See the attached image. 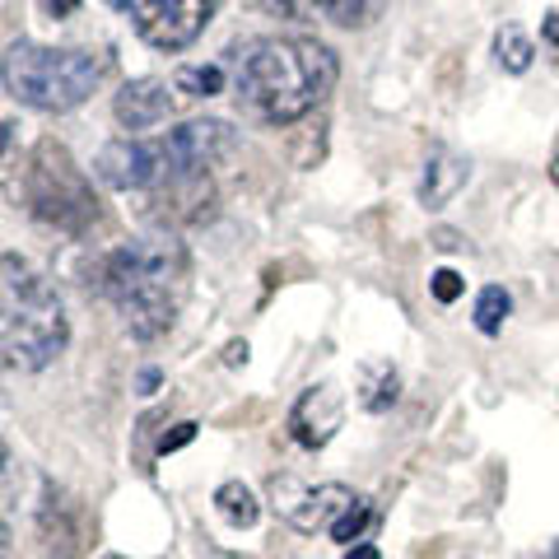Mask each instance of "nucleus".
<instances>
[{"label": "nucleus", "mask_w": 559, "mask_h": 559, "mask_svg": "<svg viewBox=\"0 0 559 559\" xmlns=\"http://www.w3.org/2000/svg\"><path fill=\"white\" fill-rule=\"evenodd\" d=\"M331 24H341V28H355V24H364L373 14V5L378 0H312Z\"/></svg>", "instance_id": "nucleus-19"}, {"label": "nucleus", "mask_w": 559, "mask_h": 559, "mask_svg": "<svg viewBox=\"0 0 559 559\" xmlns=\"http://www.w3.org/2000/svg\"><path fill=\"white\" fill-rule=\"evenodd\" d=\"M345 559H382V555H378V546H349Z\"/></svg>", "instance_id": "nucleus-28"}, {"label": "nucleus", "mask_w": 559, "mask_h": 559, "mask_svg": "<svg viewBox=\"0 0 559 559\" xmlns=\"http://www.w3.org/2000/svg\"><path fill=\"white\" fill-rule=\"evenodd\" d=\"M98 289L117 304L135 341H154L178 322L187 299V248L173 234H145L112 248L98 266Z\"/></svg>", "instance_id": "nucleus-2"}, {"label": "nucleus", "mask_w": 559, "mask_h": 559, "mask_svg": "<svg viewBox=\"0 0 559 559\" xmlns=\"http://www.w3.org/2000/svg\"><path fill=\"white\" fill-rule=\"evenodd\" d=\"M215 509L224 513V522H234V527H252V522L261 518V503L242 480H224L215 489Z\"/></svg>", "instance_id": "nucleus-16"}, {"label": "nucleus", "mask_w": 559, "mask_h": 559, "mask_svg": "<svg viewBox=\"0 0 559 559\" xmlns=\"http://www.w3.org/2000/svg\"><path fill=\"white\" fill-rule=\"evenodd\" d=\"M364 527H369V499H355V503H349V509L341 513L336 527H331V540H341V546H355Z\"/></svg>", "instance_id": "nucleus-20"}, {"label": "nucleus", "mask_w": 559, "mask_h": 559, "mask_svg": "<svg viewBox=\"0 0 559 559\" xmlns=\"http://www.w3.org/2000/svg\"><path fill=\"white\" fill-rule=\"evenodd\" d=\"M173 90L182 98H215V94H224V70L205 66V61H182L173 70Z\"/></svg>", "instance_id": "nucleus-15"}, {"label": "nucleus", "mask_w": 559, "mask_h": 559, "mask_svg": "<svg viewBox=\"0 0 559 559\" xmlns=\"http://www.w3.org/2000/svg\"><path fill=\"white\" fill-rule=\"evenodd\" d=\"M38 532L51 559H70L84 550L90 540V518H84V503L70 499L57 480L43 485V509H38Z\"/></svg>", "instance_id": "nucleus-10"}, {"label": "nucleus", "mask_w": 559, "mask_h": 559, "mask_svg": "<svg viewBox=\"0 0 559 559\" xmlns=\"http://www.w3.org/2000/svg\"><path fill=\"white\" fill-rule=\"evenodd\" d=\"M466 178H471V164L462 159V154L433 150L429 159H425V178H419V205H425V210L448 205L466 187Z\"/></svg>", "instance_id": "nucleus-13"}, {"label": "nucleus", "mask_w": 559, "mask_h": 559, "mask_svg": "<svg viewBox=\"0 0 559 559\" xmlns=\"http://www.w3.org/2000/svg\"><path fill=\"white\" fill-rule=\"evenodd\" d=\"M154 145H159V159H164V187H173V182H197L215 164L229 159L238 150V131L224 117H197L173 127Z\"/></svg>", "instance_id": "nucleus-6"}, {"label": "nucleus", "mask_w": 559, "mask_h": 559, "mask_svg": "<svg viewBox=\"0 0 559 559\" xmlns=\"http://www.w3.org/2000/svg\"><path fill=\"white\" fill-rule=\"evenodd\" d=\"M43 5L57 14V20H66V14H75V10H80V0H43Z\"/></svg>", "instance_id": "nucleus-24"}, {"label": "nucleus", "mask_w": 559, "mask_h": 559, "mask_svg": "<svg viewBox=\"0 0 559 559\" xmlns=\"http://www.w3.org/2000/svg\"><path fill=\"white\" fill-rule=\"evenodd\" d=\"M439 248H448V252H452V248H462V238H457V234H448V229H443V234H439Z\"/></svg>", "instance_id": "nucleus-29"}, {"label": "nucleus", "mask_w": 559, "mask_h": 559, "mask_svg": "<svg viewBox=\"0 0 559 559\" xmlns=\"http://www.w3.org/2000/svg\"><path fill=\"white\" fill-rule=\"evenodd\" d=\"M24 201L43 224L61 234H84L98 219V201L84 173L75 168V159L57 145V140H43L28 159V182H24Z\"/></svg>", "instance_id": "nucleus-5"}, {"label": "nucleus", "mask_w": 559, "mask_h": 559, "mask_svg": "<svg viewBox=\"0 0 559 559\" xmlns=\"http://www.w3.org/2000/svg\"><path fill=\"white\" fill-rule=\"evenodd\" d=\"M112 10L131 14L135 33L159 51H182L205 33L215 0H108Z\"/></svg>", "instance_id": "nucleus-7"}, {"label": "nucleus", "mask_w": 559, "mask_h": 559, "mask_svg": "<svg viewBox=\"0 0 559 559\" xmlns=\"http://www.w3.org/2000/svg\"><path fill=\"white\" fill-rule=\"evenodd\" d=\"M540 43H546L550 57L559 61V14H546V20H540Z\"/></svg>", "instance_id": "nucleus-23"}, {"label": "nucleus", "mask_w": 559, "mask_h": 559, "mask_svg": "<svg viewBox=\"0 0 559 559\" xmlns=\"http://www.w3.org/2000/svg\"><path fill=\"white\" fill-rule=\"evenodd\" d=\"M103 559H127V555H103Z\"/></svg>", "instance_id": "nucleus-30"}, {"label": "nucleus", "mask_w": 559, "mask_h": 559, "mask_svg": "<svg viewBox=\"0 0 559 559\" xmlns=\"http://www.w3.org/2000/svg\"><path fill=\"white\" fill-rule=\"evenodd\" d=\"M173 84L159 80V75H140L131 84H121L117 98H112V112L127 131H154L164 127V121L173 117Z\"/></svg>", "instance_id": "nucleus-12"}, {"label": "nucleus", "mask_w": 559, "mask_h": 559, "mask_svg": "<svg viewBox=\"0 0 559 559\" xmlns=\"http://www.w3.org/2000/svg\"><path fill=\"white\" fill-rule=\"evenodd\" d=\"M271 509L299 532H331L355 503L345 485H308L299 476H271Z\"/></svg>", "instance_id": "nucleus-8"}, {"label": "nucleus", "mask_w": 559, "mask_h": 559, "mask_svg": "<svg viewBox=\"0 0 559 559\" xmlns=\"http://www.w3.org/2000/svg\"><path fill=\"white\" fill-rule=\"evenodd\" d=\"M197 429L201 425H191V419H182V425H173L164 439H159V457H168V452H178V448H187L191 439H197Z\"/></svg>", "instance_id": "nucleus-22"}, {"label": "nucleus", "mask_w": 559, "mask_h": 559, "mask_svg": "<svg viewBox=\"0 0 559 559\" xmlns=\"http://www.w3.org/2000/svg\"><path fill=\"white\" fill-rule=\"evenodd\" d=\"M550 559H559V546H555V550H550Z\"/></svg>", "instance_id": "nucleus-31"}, {"label": "nucleus", "mask_w": 559, "mask_h": 559, "mask_svg": "<svg viewBox=\"0 0 559 559\" xmlns=\"http://www.w3.org/2000/svg\"><path fill=\"white\" fill-rule=\"evenodd\" d=\"M103 61L80 47L10 43L5 47V94L38 112H70L98 90Z\"/></svg>", "instance_id": "nucleus-4"}, {"label": "nucleus", "mask_w": 559, "mask_h": 559, "mask_svg": "<svg viewBox=\"0 0 559 559\" xmlns=\"http://www.w3.org/2000/svg\"><path fill=\"white\" fill-rule=\"evenodd\" d=\"M154 388H159V369H145V373H140V392H154Z\"/></svg>", "instance_id": "nucleus-27"}, {"label": "nucleus", "mask_w": 559, "mask_h": 559, "mask_svg": "<svg viewBox=\"0 0 559 559\" xmlns=\"http://www.w3.org/2000/svg\"><path fill=\"white\" fill-rule=\"evenodd\" d=\"M94 178L112 191H150V187H164V159H159V145L154 140H140V135H121L108 140L94 159Z\"/></svg>", "instance_id": "nucleus-9"}, {"label": "nucleus", "mask_w": 559, "mask_h": 559, "mask_svg": "<svg viewBox=\"0 0 559 559\" xmlns=\"http://www.w3.org/2000/svg\"><path fill=\"white\" fill-rule=\"evenodd\" d=\"M495 57H499V66L509 70V75H522V70H532V57H536V47H532V38L522 28H499V38H495Z\"/></svg>", "instance_id": "nucleus-18"}, {"label": "nucleus", "mask_w": 559, "mask_h": 559, "mask_svg": "<svg viewBox=\"0 0 559 559\" xmlns=\"http://www.w3.org/2000/svg\"><path fill=\"white\" fill-rule=\"evenodd\" d=\"M429 289H433V299H439V304H457L462 299V275L443 266V271L429 275Z\"/></svg>", "instance_id": "nucleus-21"}, {"label": "nucleus", "mask_w": 559, "mask_h": 559, "mask_svg": "<svg viewBox=\"0 0 559 559\" xmlns=\"http://www.w3.org/2000/svg\"><path fill=\"white\" fill-rule=\"evenodd\" d=\"M224 359H229V364H248V341H234V345H229V355H224Z\"/></svg>", "instance_id": "nucleus-26"}, {"label": "nucleus", "mask_w": 559, "mask_h": 559, "mask_svg": "<svg viewBox=\"0 0 559 559\" xmlns=\"http://www.w3.org/2000/svg\"><path fill=\"white\" fill-rule=\"evenodd\" d=\"M341 419H345L341 392L331 388V382H312V388H304L299 401L289 406V433H294L299 448L318 452V448H326L331 439H336Z\"/></svg>", "instance_id": "nucleus-11"}, {"label": "nucleus", "mask_w": 559, "mask_h": 559, "mask_svg": "<svg viewBox=\"0 0 559 559\" xmlns=\"http://www.w3.org/2000/svg\"><path fill=\"white\" fill-rule=\"evenodd\" d=\"M66 345H70V318L57 285L20 252H5V280H0V349H5V369L43 373L66 355Z\"/></svg>", "instance_id": "nucleus-3"}, {"label": "nucleus", "mask_w": 559, "mask_h": 559, "mask_svg": "<svg viewBox=\"0 0 559 559\" xmlns=\"http://www.w3.org/2000/svg\"><path fill=\"white\" fill-rule=\"evenodd\" d=\"M396 396H401V378L388 359H369L359 369V406L369 411V415H382V411H392L396 406Z\"/></svg>", "instance_id": "nucleus-14"}, {"label": "nucleus", "mask_w": 559, "mask_h": 559, "mask_svg": "<svg viewBox=\"0 0 559 559\" xmlns=\"http://www.w3.org/2000/svg\"><path fill=\"white\" fill-rule=\"evenodd\" d=\"M509 308H513V299H509V289H499V285H485L480 289V299H476V331L480 336H499L503 331V322H509Z\"/></svg>", "instance_id": "nucleus-17"}, {"label": "nucleus", "mask_w": 559, "mask_h": 559, "mask_svg": "<svg viewBox=\"0 0 559 559\" xmlns=\"http://www.w3.org/2000/svg\"><path fill=\"white\" fill-rule=\"evenodd\" d=\"M336 51L318 38H252L238 51V103L271 127H289L336 90Z\"/></svg>", "instance_id": "nucleus-1"}, {"label": "nucleus", "mask_w": 559, "mask_h": 559, "mask_svg": "<svg viewBox=\"0 0 559 559\" xmlns=\"http://www.w3.org/2000/svg\"><path fill=\"white\" fill-rule=\"evenodd\" d=\"M266 10L285 14V20H294V14H299V5H294V0H266Z\"/></svg>", "instance_id": "nucleus-25"}]
</instances>
